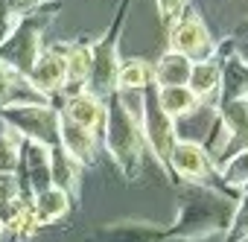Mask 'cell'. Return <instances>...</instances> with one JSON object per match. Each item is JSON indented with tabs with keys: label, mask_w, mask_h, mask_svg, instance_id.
Wrapping results in <instances>:
<instances>
[{
	"label": "cell",
	"mask_w": 248,
	"mask_h": 242,
	"mask_svg": "<svg viewBox=\"0 0 248 242\" xmlns=\"http://www.w3.org/2000/svg\"><path fill=\"white\" fill-rule=\"evenodd\" d=\"M102 149L120 169V175L126 181H138L143 172V132H140V120L138 108H132L129 96L111 91L102 99Z\"/></svg>",
	"instance_id": "obj_1"
},
{
	"label": "cell",
	"mask_w": 248,
	"mask_h": 242,
	"mask_svg": "<svg viewBox=\"0 0 248 242\" xmlns=\"http://www.w3.org/2000/svg\"><path fill=\"white\" fill-rule=\"evenodd\" d=\"M233 210V198L210 184H181L178 181V216L170 225L172 239L196 242L225 230Z\"/></svg>",
	"instance_id": "obj_2"
},
{
	"label": "cell",
	"mask_w": 248,
	"mask_h": 242,
	"mask_svg": "<svg viewBox=\"0 0 248 242\" xmlns=\"http://www.w3.org/2000/svg\"><path fill=\"white\" fill-rule=\"evenodd\" d=\"M62 9V0H47V3L27 15L12 32L6 41H0V61H6L15 73H21L27 79V73L32 70L38 53L44 50V32L50 27V15Z\"/></svg>",
	"instance_id": "obj_3"
},
{
	"label": "cell",
	"mask_w": 248,
	"mask_h": 242,
	"mask_svg": "<svg viewBox=\"0 0 248 242\" xmlns=\"http://www.w3.org/2000/svg\"><path fill=\"white\" fill-rule=\"evenodd\" d=\"M129 3L132 0H120L111 27L96 41H91V76H88L85 91L93 93L96 99H105L114 91V76H117V64H120V35H123V27H126Z\"/></svg>",
	"instance_id": "obj_4"
},
{
	"label": "cell",
	"mask_w": 248,
	"mask_h": 242,
	"mask_svg": "<svg viewBox=\"0 0 248 242\" xmlns=\"http://www.w3.org/2000/svg\"><path fill=\"white\" fill-rule=\"evenodd\" d=\"M0 117L24 137L35 140L47 149L59 146V105L50 102H12L6 108H0Z\"/></svg>",
	"instance_id": "obj_5"
},
{
	"label": "cell",
	"mask_w": 248,
	"mask_h": 242,
	"mask_svg": "<svg viewBox=\"0 0 248 242\" xmlns=\"http://www.w3.org/2000/svg\"><path fill=\"white\" fill-rule=\"evenodd\" d=\"M138 120H140V132H143V143L146 149L152 152L155 164L167 172L170 178V166H167V158H170V149L172 143L181 137L178 135V123L175 120H170L158 99H155V85H146L143 93H140V108H138Z\"/></svg>",
	"instance_id": "obj_6"
},
{
	"label": "cell",
	"mask_w": 248,
	"mask_h": 242,
	"mask_svg": "<svg viewBox=\"0 0 248 242\" xmlns=\"http://www.w3.org/2000/svg\"><path fill=\"white\" fill-rule=\"evenodd\" d=\"M167 41H170V50L187 56L190 61H207V59H216L219 53V44L207 32L199 9H184L181 18H175L167 27Z\"/></svg>",
	"instance_id": "obj_7"
},
{
	"label": "cell",
	"mask_w": 248,
	"mask_h": 242,
	"mask_svg": "<svg viewBox=\"0 0 248 242\" xmlns=\"http://www.w3.org/2000/svg\"><path fill=\"white\" fill-rule=\"evenodd\" d=\"M64 79H67V44L44 47L32 70L27 73V85L50 105H56V99L64 93Z\"/></svg>",
	"instance_id": "obj_8"
},
{
	"label": "cell",
	"mask_w": 248,
	"mask_h": 242,
	"mask_svg": "<svg viewBox=\"0 0 248 242\" xmlns=\"http://www.w3.org/2000/svg\"><path fill=\"white\" fill-rule=\"evenodd\" d=\"M167 166H170L172 184L175 181H181V184H210V178L216 175L207 152L202 149V143L199 140H187V137H178L172 143Z\"/></svg>",
	"instance_id": "obj_9"
},
{
	"label": "cell",
	"mask_w": 248,
	"mask_h": 242,
	"mask_svg": "<svg viewBox=\"0 0 248 242\" xmlns=\"http://www.w3.org/2000/svg\"><path fill=\"white\" fill-rule=\"evenodd\" d=\"M15 175H18V181H24V187H21L24 198H32V196L44 193L47 187H53V178H50V149L35 143V140H24Z\"/></svg>",
	"instance_id": "obj_10"
},
{
	"label": "cell",
	"mask_w": 248,
	"mask_h": 242,
	"mask_svg": "<svg viewBox=\"0 0 248 242\" xmlns=\"http://www.w3.org/2000/svg\"><path fill=\"white\" fill-rule=\"evenodd\" d=\"M91 242H172L170 227L140 222V219H120L111 225H102L88 236Z\"/></svg>",
	"instance_id": "obj_11"
},
{
	"label": "cell",
	"mask_w": 248,
	"mask_h": 242,
	"mask_svg": "<svg viewBox=\"0 0 248 242\" xmlns=\"http://www.w3.org/2000/svg\"><path fill=\"white\" fill-rule=\"evenodd\" d=\"M62 114V111H59ZM59 146L85 169V166H93L96 164V155H99V140H96V132L91 129H82L76 123L62 114L59 117Z\"/></svg>",
	"instance_id": "obj_12"
},
{
	"label": "cell",
	"mask_w": 248,
	"mask_h": 242,
	"mask_svg": "<svg viewBox=\"0 0 248 242\" xmlns=\"http://www.w3.org/2000/svg\"><path fill=\"white\" fill-rule=\"evenodd\" d=\"M50 178H53V187L67 193V198L73 204L79 201V196H82V166L62 146L50 149Z\"/></svg>",
	"instance_id": "obj_13"
},
{
	"label": "cell",
	"mask_w": 248,
	"mask_h": 242,
	"mask_svg": "<svg viewBox=\"0 0 248 242\" xmlns=\"http://www.w3.org/2000/svg\"><path fill=\"white\" fill-rule=\"evenodd\" d=\"M59 111L70 120V123H76L82 129L99 132V126H102V99H96L88 91H79V93L64 96V102H62Z\"/></svg>",
	"instance_id": "obj_14"
},
{
	"label": "cell",
	"mask_w": 248,
	"mask_h": 242,
	"mask_svg": "<svg viewBox=\"0 0 248 242\" xmlns=\"http://www.w3.org/2000/svg\"><path fill=\"white\" fill-rule=\"evenodd\" d=\"M187 88L196 93V99H199L202 105H210V102L219 96V91H222V64H219V59L193 61Z\"/></svg>",
	"instance_id": "obj_15"
},
{
	"label": "cell",
	"mask_w": 248,
	"mask_h": 242,
	"mask_svg": "<svg viewBox=\"0 0 248 242\" xmlns=\"http://www.w3.org/2000/svg\"><path fill=\"white\" fill-rule=\"evenodd\" d=\"M0 225H3V230H9L18 242H30L38 233V227H41L35 213H32L30 198H24V196H18L3 213H0Z\"/></svg>",
	"instance_id": "obj_16"
},
{
	"label": "cell",
	"mask_w": 248,
	"mask_h": 242,
	"mask_svg": "<svg viewBox=\"0 0 248 242\" xmlns=\"http://www.w3.org/2000/svg\"><path fill=\"white\" fill-rule=\"evenodd\" d=\"M88 76H91V41H67V79L62 96L85 91Z\"/></svg>",
	"instance_id": "obj_17"
},
{
	"label": "cell",
	"mask_w": 248,
	"mask_h": 242,
	"mask_svg": "<svg viewBox=\"0 0 248 242\" xmlns=\"http://www.w3.org/2000/svg\"><path fill=\"white\" fill-rule=\"evenodd\" d=\"M190 67H193V61L187 56L167 50L152 67V85L155 88H184L190 79Z\"/></svg>",
	"instance_id": "obj_18"
},
{
	"label": "cell",
	"mask_w": 248,
	"mask_h": 242,
	"mask_svg": "<svg viewBox=\"0 0 248 242\" xmlns=\"http://www.w3.org/2000/svg\"><path fill=\"white\" fill-rule=\"evenodd\" d=\"M155 99H158L161 111H164L170 120H175V123L193 117V114L202 108V102L196 99V93H193L187 85H184V88H155Z\"/></svg>",
	"instance_id": "obj_19"
},
{
	"label": "cell",
	"mask_w": 248,
	"mask_h": 242,
	"mask_svg": "<svg viewBox=\"0 0 248 242\" xmlns=\"http://www.w3.org/2000/svg\"><path fill=\"white\" fill-rule=\"evenodd\" d=\"M30 204H32V213H35V219H38L41 227L62 222L70 213V207H73V201L67 198V193H62L59 187H47L44 193L32 196Z\"/></svg>",
	"instance_id": "obj_20"
},
{
	"label": "cell",
	"mask_w": 248,
	"mask_h": 242,
	"mask_svg": "<svg viewBox=\"0 0 248 242\" xmlns=\"http://www.w3.org/2000/svg\"><path fill=\"white\" fill-rule=\"evenodd\" d=\"M216 178L222 181V187H219V190H222L228 198H233V201H236V196L248 190V146H245V149H239V152H233L225 164H219Z\"/></svg>",
	"instance_id": "obj_21"
},
{
	"label": "cell",
	"mask_w": 248,
	"mask_h": 242,
	"mask_svg": "<svg viewBox=\"0 0 248 242\" xmlns=\"http://www.w3.org/2000/svg\"><path fill=\"white\" fill-rule=\"evenodd\" d=\"M146 85H152V64L146 59H120L114 91L120 93H140Z\"/></svg>",
	"instance_id": "obj_22"
},
{
	"label": "cell",
	"mask_w": 248,
	"mask_h": 242,
	"mask_svg": "<svg viewBox=\"0 0 248 242\" xmlns=\"http://www.w3.org/2000/svg\"><path fill=\"white\" fill-rule=\"evenodd\" d=\"M12 102H44L21 73H15L6 61H0V108H6Z\"/></svg>",
	"instance_id": "obj_23"
},
{
	"label": "cell",
	"mask_w": 248,
	"mask_h": 242,
	"mask_svg": "<svg viewBox=\"0 0 248 242\" xmlns=\"http://www.w3.org/2000/svg\"><path fill=\"white\" fill-rule=\"evenodd\" d=\"M21 143L24 137L0 117V172L3 175H15L18 172V161H21Z\"/></svg>",
	"instance_id": "obj_24"
},
{
	"label": "cell",
	"mask_w": 248,
	"mask_h": 242,
	"mask_svg": "<svg viewBox=\"0 0 248 242\" xmlns=\"http://www.w3.org/2000/svg\"><path fill=\"white\" fill-rule=\"evenodd\" d=\"M222 233H225L222 242H248V190L236 196L231 219H228Z\"/></svg>",
	"instance_id": "obj_25"
},
{
	"label": "cell",
	"mask_w": 248,
	"mask_h": 242,
	"mask_svg": "<svg viewBox=\"0 0 248 242\" xmlns=\"http://www.w3.org/2000/svg\"><path fill=\"white\" fill-rule=\"evenodd\" d=\"M187 3H190V0H155V9H158L161 27L167 30L175 18H181V12L187 9Z\"/></svg>",
	"instance_id": "obj_26"
},
{
	"label": "cell",
	"mask_w": 248,
	"mask_h": 242,
	"mask_svg": "<svg viewBox=\"0 0 248 242\" xmlns=\"http://www.w3.org/2000/svg\"><path fill=\"white\" fill-rule=\"evenodd\" d=\"M18 196H21V181H18V175H3V172H0V213H3Z\"/></svg>",
	"instance_id": "obj_27"
},
{
	"label": "cell",
	"mask_w": 248,
	"mask_h": 242,
	"mask_svg": "<svg viewBox=\"0 0 248 242\" xmlns=\"http://www.w3.org/2000/svg\"><path fill=\"white\" fill-rule=\"evenodd\" d=\"M0 239H3V225H0Z\"/></svg>",
	"instance_id": "obj_28"
}]
</instances>
